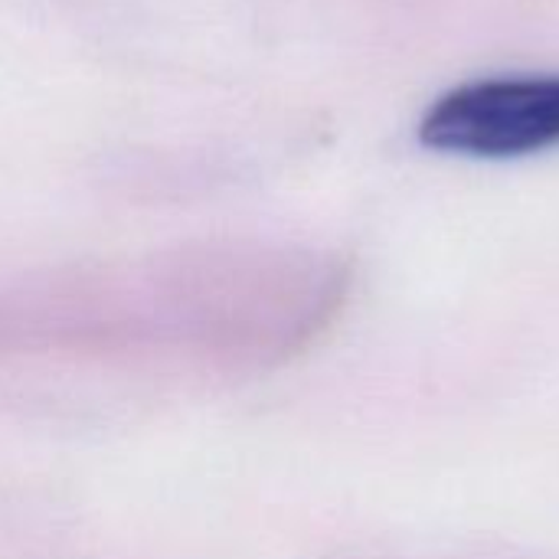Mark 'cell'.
<instances>
[{"label": "cell", "instance_id": "6da1fadb", "mask_svg": "<svg viewBox=\"0 0 559 559\" xmlns=\"http://www.w3.org/2000/svg\"><path fill=\"white\" fill-rule=\"evenodd\" d=\"M419 134L436 151L521 157L559 144V75L481 79L442 95Z\"/></svg>", "mask_w": 559, "mask_h": 559}]
</instances>
